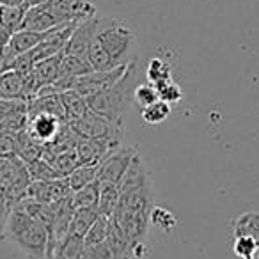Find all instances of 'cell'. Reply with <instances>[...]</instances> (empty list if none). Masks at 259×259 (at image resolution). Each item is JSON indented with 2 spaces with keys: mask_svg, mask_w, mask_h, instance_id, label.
Segmentation results:
<instances>
[{
  "mask_svg": "<svg viewBox=\"0 0 259 259\" xmlns=\"http://www.w3.org/2000/svg\"><path fill=\"white\" fill-rule=\"evenodd\" d=\"M137 76H139V59L132 61L126 68L124 75L107 89L100 93L87 96V107L94 114L108 119L114 124L124 126V117L128 112L130 105L134 101V91L137 87Z\"/></svg>",
  "mask_w": 259,
  "mask_h": 259,
  "instance_id": "cell-1",
  "label": "cell"
},
{
  "mask_svg": "<svg viewBox=\"0 0 259 259\" xmlns=\"http://www.w3.org/2000/svg\"><path fill=\"white\" fill-rule=\"evenodd\" d=\"M4 236L9 238L29 259H48V229L20 204L11 208Z\"/></svg>",
  "mask_w": 259,
  "mask_h": 259,
  "instance_id": "cell-2",
  "label": "cell"
},
{
  "mask_svg": "<svg viewBox=\"0 0 259 259\" xmlns=\"http://www.w3.org/2000/svg\"><path fill=\"white\" fill-rule=\"evenodd\" d=\"M94 41L107 52L114 66H126L137 59L134 55L137 34L122 20L112 18V16L98 18Z\"/></svg>",
  "mask_w": 259,
  "mask_h": 259,
  "instance_id": "cell-3",
  "label": "cell"
},
{
  "mask_svg": "<svg viewBox=\"0 0 259 259\" xmlns=\"http://www.w3.org/2000/svg\"><path fill=\"white\" fill-rule=\"evenodd\" d=\"M29 185V170L18 156L0 158V195L11 208L27 197Z\"/></svg>",
  "mask_w": 259,
  "mask_h": 259,
  "instance_id": "cell-4",
  "label": "cell"
},
{
  "mask_svg": "<svg viewBox=\"0 0 259 259\" xmlns=\"http://www.w3.org/2000/svg\"><path fill=\"white\" fill-rule=\"evenodd\" d=\"M75 134L80 139H101V137H108L114 139V141L122 142L124 137V126L122 124H114L108 119L101 117V115L94 114L93 110H87L85 114L80 119H76L75 122H71Z\"/></svg>",
  "mask_w": 259,
  "mask_h": 259,
  "instance_id": "cell-5",
  "label": "cell"
},
{
  "mask_svg": "<svg viewBox=\"0 0 259 259\" xmlns=\"http://www.w3.org/2000/svg\"><path fill=\"white\" fill-rule=\"evenodd\" d=\"M135 155H137V149L132 148V146L121 144L119 148H115L100 163L96 181L100 185H119V181L124 176L126 169L130 167Z\"/></svg>",
  "mask_w": 259,
  "mask_h": 259,
  "instance_id": "cell-6",
  "label": "cell"
},
{
  "mask_svg": "<svg viewBox=\"0 0 259 259\" xmlns=\"http://www.w3.org/2000/svg\"><path fill=\"white\" fill-rule=\"evenodd\" d=\"M110 220L119 226V229L122 231V234L128 240L132 250H134L135 245L146 243L149 226H151L149 224V213H130L115 209V213L110 217Z\"/></svg>",
  "mask_w": 259,
  "mask_h": 259,
  "instance_id": "cell-7",
  "label": "cell"
},
{
  "mask_svg": "<svg viewBox=\"0 0 259 259\" xmlns=\"http://www.w3.org/2000/svg\"><path fill=\"white\" fill-rule=\"evenodd\" d=\"M47 6L61 25L96 16L94 0H47Z\"/></svg>",
  "mask_w": 259,
  "mask_h": 259,
  "instance_id": "cell-8",
  "label": "cell"
},
{
  "mask_svg": "<svg viewBox=\"0 0 259 259\" xmlns=\"http://www.w3.org/2000/svg\"><path fill=\"white\" fill-rule=\"evenodd\" d=\"M126 68H128V64L108 69V71H91V73H87V75L78 76V78L73 82V89L78 94H82L83 98L93 96V94L114 85V83L124 75Z\"/></svg>",
  "mask_w": 259,
  "mask_h": 259,
  "instance_id": "cell-9",
  "label": "cell"
},
{
  "mask_svg": "<svg viewBox=\"0 0 259 259\" xmlns=\"http://www.w3.org/2000/svg\"><path fill=\"white\" fill-rule=\"evenodd\" d=\"M96 27H98V16L82 20V22L76 23L75 30H73L71 36H69L62 54L87 59L91 45L94 43V37H96Z\"/></svg>",
  "mask_w": 259,
  "mask_h": 259,
  "instance_id": "cell-10",
  "label": "cell"
},
{
  "mask_svg": "<svg viewBox=\"0 0 259 259\" xmlns=\"http://www.w3.org/2000/svg\"><path fill=\"white\" fill-rule=\"evenodd\" d=\"M122 142L114 141V139L101 137V139H78L76 142V155H78L80 163H96L100 165L110 151L119 148Z\"/></svg>",
  "mask_w": 259,
  "mask_h": 259,
  "instance_id": "cell-11",
  "label": "cell"
},
{
  "mask_svg": "<svg viewBox=\"0 0 259 259\" xmlns=\"http://www.w3.org/2000/svg\"><path fill=\"white\" fill-rule=\"evenodd\" d=\"M71 195L69 185L66 180H48V181H30L27 197L43 204H57L64 197Z\"/></svg>",
  "mask_w": 259,
  "mask_h": 259,
  "instance_id": "cell-12",
  "label": "cell"
},
{
  "mask_svg": "<svg viewBox=\"0 0 259 259\" xmlns=\"http://www.w3.org/2000/svg\"><path fill=\"white\" fill-rule=\"evenodd\" d=\"M64 122L59 117L50 114H34L29 115V121H27L25 132L39 144L47 146L57 137L59 130L62 128Z\"/></svg>",
  "mask_w": 259,
  "mask_h": 259,
  "instance_id": "cell-13",
  "label": "cell"
},
{
  "mask_svg": "<svg viewBox=\"0 0 259 259\" xmlns=\"http://www.w3.org/2000/svg\"><path fill=\"white\" fill-rule=\"evenodd\" d=\"M153 208V183L144 187H139L135 190H130L121 194L119 199V211L130 213H149Z\"/></svg>",
  "mask_w": 259,
  "mask_h": 259,
  "instance_id": "cell-14",
  "label": "cell"
},
{
  "mask_svg": "<svg viewBox=\"0 0 259 259\" xmlns=\"http://www.w3.org/2000/svg\"><path fill=\"white\" fill-rule=\"evenodd\" d=\"M45 37V32H32V30H18V32L9 36L8 45L4 47V55L8 61V69L11 66L13 59L18 57L22 54L32 50L36 45L41 43V39Z\"/></svg>",
  "mask_w": 259,
  "mask_h": 259,
  "instance_id": "cell-15",
  "label": "cell"
},
{
  "mask_svg": "<svg viewBox=\"0 0 259 259\" xmlns=\"http://www.w3.org/2000/svg\"><path fill=\"white\" fill-rule=\"evenodd\" d=\"M61 25L57 22V18L54 16V13L50 11V8L47 6V2L43 4L32 6L27 9L25 18H23L22 29L20 30H32V32H47V30L54 29V27Z\"/></svg>",
  "mask_w": 259,
  "mask_h": 259,
  "instance_id": "cell-16",
  "label": "cell"
},
{
  "mask_svg": "<svg viewBox=\"0 0 259 259\" xmlns=\"http://www.w3.org/2000/svg\"><path fill=\"white\" fill-rule=\"evenodd\" d=\"M151 183V174H149L148 167H146L144 160L141 158L139 155L134 156L130 167L126 169L124 176L121 178L119 181V192L124 194V192H130V190H135L139 187H144V185Z\"/></svg>",
  "mask_w": 259,
  "mask_h": 259,
  "instance_id": "cell-17",
  "label": "cell"
},
{
  "mask_svg": "<svg viewBox=\"0 0 259 259\" xmlns=\"http://www.w3.org/2000/svg\"><path fill=\"white\" fill-rule=\"evenodd\" d=\"M0 100L27 101L25 100V78L15 69H6L0 73Z\"/></svg>",
  "mask_w": 259,
  "mask_h": 259,
  "instance_id": "cell-18",
  "label": "cell"
},
{
  "mask_svg": "<svg viewBox=\"0 0 259 259\" xmlns=\"http://www.w3.org/2000/svg\"><path fill=\"white\" fill-rule=\"evenodd\" d=\"M61 59L62 54L54 55V57H48L43 59V61L36 62L32 69V76H34V82L37 83V87H48V85H54L55 80L59 78V66H61ZM39 93V91H37Z\"/></svg>",
  "mask_w": 259,
  "mask_h": 259,
  "instance_id": "cell-19",
  "label": "cell"
},
{
  "mask_svg": "<svg viewBox=\"0 0 259 259\" xmlns=\"http://www.w3.org/2000/svg\"><path fill=\"white\" fill-rule=\"evenodd\" d=\"M61 96V101H62V107H64V122L71 124L75 122L76 119H80L87 110V101L82 94H78L75 89H69V91H64V93H59Z\"/></svg>",
  "mask_w": 259,
  "mask_h": 259,
  "instance_id": "cell-20",
  "label": "cell"
},
{
  "mask_svg": "<svg viewBox=\"0 0 259 259\" xmlns=\"http://www.w3.org/2000/svg\"><path fill=\"white\" fill-rule=\"evenodd\" d=\"M107 245L110 248L112 259H132V247H130L128 240L119 229V226L110 220V229H108Z\"/></svg>",
  "mask_w": 259,
  "mask_h": 259,
  "instance_id": "cell-21",
  "label": "cell"
},
{
  "mask_svg": "<svg viewBox=\"0 0 259 259\" xmlns=\"http://www.w3.org/2000/svg\"><path fill=\"white\" fill-rule=\"evenodd\" d=\"M16 141H18V153H16V156H18L23 163H30L43 156L45 146L34 141L25 130L20 132V134H16Z\"/></svg>",
  "mask_w": 259,
  "mask_h": 259,
  "instance_id": "cell-22",
  "label": "cell"
},
{
  "mask_svg": "<svg viewBox=\"0 0 259 259\" xmlns=\"http://www.w3.org/2000/svg\"><path fill=\"white\" fill-rule=\"evenodd\" d=\"M234 236H250L259 243V211H245L233 222Z\"/></svg>",
  "mask_w": 259,
  "mask_h": 259,
  "instance_id": "cell-23",
  "label": "cell"
},
{
  "mask_svg": "<svg viewBox=\"0 0 259 259\" xmlns=\"http://www.w3.org/2000/svg\"><path fill=\"white\" fill-rule=\"evenodd\" d=\"M98 167L100 165H96V163H80V165L76 167V169L73 170L68 178H66L71 194L76 190H80V188L87 187V185L93 183V181H96Z\"/></svg>",
  "mask_w": 259,
  "mask_h": 259,
  "instance_id": "cell-24",
  "label": "cell"
},
{
  "mask_svg": "<svg viewBox=\"0 0 259 259\" xmlns=\"http://www.w3.org/2000/svg\"><path fill=\"white\" fill-rule=\"evenodd\" d=\"M119 199H121V192L117 185H100V201H98L100 215L110 219L117 209Z\"/></svg>",
  "mask_w": 259,
  "mask_h": 259,
  "instance_id": "cell-25",
  "label": "cell"
},
{
  "mask_svg": "<svg viewBox=\"0 0 259 259\" xmlns=\"http://www.w3.org/2000/svg\"><path fill=\"white\" fill-rule=\"evenodd\" d=\"M27 121H29V114H27V103H22L16 107L13 112H9L4 119H0V132L6 134H20L27 128Z\"/></svg>",
  "mask_w": 259,
  "mask_h": 259,
  "instance_id": "cell-26",
  "label": "cell"
},
{
  "mask_svg": "<svg viewBox=\"0 0 259 259\" xmlns=\"http://www.w3.org/2000/svg\"><path fill=\"white\" fill-rule=\"evenodd\" d=\"M27 6L20 8H8V6H0V27L8 34H15L22 29L23 18H25Z\"/></svg>",
  "mask_w": 259,
  "mask_h": 259,
  "instance_id": "cell-27",
  "label": "cell"
},
{
  "mask_svg": "<svg viewBox=\"0 0 259 259\" xmlns=\"http://www.w3.org/2000/svg\"><path fill=\"white\" fill-rule=\"evenodd\" d=\"M83 250V238L75 233H69L66 240L55 248L50 259H80Z\"/></svg>",
  "mask_w": 259,
  "mask_h": 259,
  "instance_id": "cell-28",
  "label": "cell"
},
{
  "mask_svg": "<svg viewBox=\"0 0 259 259\" xmlns=\"http://www.w3.org/2000/svg\"><path fill=\"white\" fill-rule=\"evenodd\" d=\"M100 217L98 208H75L71 220V233L78 234V236H85V233L91 229L96 219Z\"/></svg>",
  "mask_w": 259,
  "mask_h": 259,
  "instance_id": "cell-29",
  "label": "cell"
},
{
  "mask_svg": "<svg viewBox=\"0 0 259 259\" xmlns=\"http://www.w3.org/2000/svg\"><path fill=\"white\" fill-rule=\"evenodd\" d=\"M71 201L75 208H98V201H100V183L93 181V183H89L87 187L73 192Z\"/></svg>",
  "mask_w": 259,
  "mask_h": 259,
  "instance_id": "cell-30",
  "label": "cell"
},
{
  "mask_svg": "<svg viewBox=\"0 0 259 259\" xmlns=\"http://www.w3.org/2000/svg\"><path fill=\"white\" fill-rule=\"evenodd\" d=\"M48 163L54 167V170L57 172V176L61 178V180H66V178L80 165V160L75 149H71V151H64V153H61V155L54 156Z\"/></svg>",
  "mask_w": 259,
  "mask_h": 259,
  "instance_id": "cell-31",
  "label": "cell"
},
{
  "mask_svg": "<svg viewBox=\"0 0 259 259\" xmlns=\"http://www.w3.org/2000/svg\"><path fill=\"white\" fill-rule=\"evenodd\" d=\"M149 224L158 229H163L165 233H170L172 229H176L178 217L165 206H153L149 211Z\"/></svg>",
  "mask_w": 259,
  "mask_h": 259,
  "instance_id": "cell-32",
  "label": "cell"
},
{
  "mask_svg": "<svg viewBox=\"0 0 259 259\" xmlns=\"http://www.w3.org/2000/svg\"><path fill=\"white\" fill-rule=\"evenodd\" d=\"M141 115L142 121L148 122V124H160V122L167 121V117L170 115V105L158 100L155 103L148 105L146 108H141Z\"/></svg>",
  "mask_w": 259,
  "mask_h": 259,
  "instance_id": "cell-33",
  "label": "cell"
},
{
  "mask_svg": "<svg viewBox=\"0 0 259 259\" xmlns=\"http://www.w3.org/2000/svg\"><path fill=\"white\" fill-rule=\"evenodd\" d=\"M146 76H148L149 83H158L162 80L172 78V69H170V64L165 59L153 57L148 64V69H146Z\"/></svg>",
  "mask_w": 259,
  "mask_h": 259,
  "instance_id": "cell-34",
  "label": "cell"
},
{
  "mask_svg": "<svg viewBox=\"0 0 259 259\" xmlns=\"http://www.w3.org/2000/svg\"><path fill=\"white\" fill-rule=\"evenodd\" d=\"M27 170H29L30 181H48V180H61L54 167L47 162L45 158H37L30 163H25Z\"/></svg>",
  "mask_w": 259,
  "mask_h": 259,
  "instance_id": "cell-35",
  "label": "cell"
},
{
  "mask_svg": "<svg viewBox=\"0 0 259 259\" xmlns=\"http://www.w3.org/2000/svg\"><path fill=\"white\" fill-rule=\"evenodd\" d=\"M108 229H110V219L100 215L96 219V222L91 226V229L83 236V243L93 245V243H101V241H107Z\"/></svg>",
  "mask_w": 259,
  "mask_h": 259,
  "instance_id": "cell-36",
  "label": "cell"
},
{
  "mask_svg": "<svg viewBox=\"0 0 259 259\" xmlns=\"http://www.w3.org/2000/svg\"><path fill=\"white\" fill-rule=\"evenodd\" d=\"M158 91V98L162 101H165L167 105H172V103H180L183 100V91L181 87L174 82L172 78L170 80H162L158 83H153Z\"/></svg>",
  "mask_w": 259,
  "mask_h": 259,
  "instance_id": "cell-37",
  "label": "cell"
},
{
  "mask_svg": "<svg viewBox=\"0 0 259 259\" xmlns=\"http://www.w3.org/2000/svg\"><path fill=\"white\" fill-rule=\"evenodd\" d=\"M259 243L250 236H234L233 240V254L238 259H252L257 255Z\"/></svg>",
  "mask_w": 259,
  "mask_h": 259,
  "instance_id": "cell-38",
  "label": "cell"
},
{
  "mask_svg": "<svg viewBox=\"0 0 259 259\" xmlns=\"http://www.w3.org/2000/svg\"><path fill=\"white\" fill-rule=\"evenodd\" d=\"M158 100V91H156V87L153 83H137V87L134 91V101L137 107L146 108L148 105L155 103Z\"/></svg>",
  "mask_w": 259,
  "mask_h": 259,
  "instance_id": "cell-39",
  "label": "cell"
},
{
  "mask_svg": "<svg viewBox=\"0 0 259 259\" xmlns=\"http://www.w3.org/2000/svg\"><path fill=\"white\" fill-rule=\"evenodd\" d=\"M80 259H112V254H110V248H108L107 241L93 243V245L83 243L82 257Z\"/></svg>",
  "mask_w": 259,
  "mask_h": 259,
  "instance_id": "cell-40",
  "label": "cell"
},
{
  "mask_svg": "<svg viewBox=\"0 0 259 259\" xmlns=\"http://www.w3.org/2000/svg\"><path fill=\"white\" fill-rule=\"evenodd\" d=\"M18 153V141L16 135L0 132V158H11Z\"/></svg>",
  "mask_w": 259,
  "mask_h": 259,
  "instance_id": "cell-41",
  "label": "cell"
},
{
  "mask_svg": "<svg viewBox=\"0 0 259 259\" xmlns=\"http://www.w3.org/2000/svg\"><path fill=\"white\" fill-rule=\"evenodd\" d=\"M9 213H11V206H9L8 201L0 195V238H4V231H6V224H8Z\"/></svg>",
  "mask_w": 259,
  "mask_h": 259,
  "instance_id": "cell-42",
  "label": "cell"
},
{
  "mask_svg": "<svg viewBox=\"0 0 259 259\" xmlns=\"http://www.w3.org/2000/svg\"><path fill=\"white\" fill-rule=\"evenodd\" d=\"M0 6H8V8H20L27 6V0H0ZM29 8V6H27Z\"/></svg>",
  "mask_w": 259,
  "mask_h": 259,
  "instance_id": "cell-43",
  "label": "cell"
},
{
  "mask_svg": "<svg viewBox=\"0 0 259 259\" xmlns=\"http://www.w3.org/2000/svg\"><path fill=\"white\" fill-rule=\"evenodd\" d=\"M9 36H11V34H8L2 27H0V47H6V45H8Z\"/></svg>",
  "mask_w": 259,
  "mask_h": 259,
  "instance_id": "cell-44",
  "label": "cell"
},
{
  "mask_svg": "<svg viewBox=\"0 0 259 259\" xmlns=\"http://www.w3.org/2000/svg\"><path fill=\"white\" fill-rule=\"evenodd\" d=\"M43 2H47V0H27V6H29V8H32V6L43 4Z\"/></svg>",
  "mask_w": 259,
  "mask_h": 259,
  "instance_id": "cell-45",
  "label": "cell"
},
{
  "mask_svg": "<svg viewBox=\"0 0 259 259\" xmlns=\"http://www.w3.org/2000/svg\"><path fill=\"white\" fill-rule=\"evenodd\" d=\"M252 259H259V255H254V257H252Z\"/></svg>",
  "mask_w": 259,
  "mask_h": 259,
  "instance_id": "cell-46",
  "label": "cell"
}]
</instances>
